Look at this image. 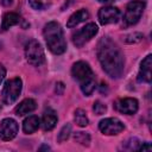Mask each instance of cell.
<instances>
[{
    "mask_svg": "<svg viewBox=\"0 0 152 152\" xmlns=\"http://www.w3.org/2000/svg\"><path fill=\"white\" fill-rule=\"evenodd\" d=\"M97 58L104 72L112 78H120L125 69V58L118 45L109 38L103 37L97 44Z\"/></svg>",
    "mask_w": 152,
    "mask_h": 152,
    "instance_id": "1",
    "label": "cell"
},
{
    "mask_svg": "<svg viewBox=\"0 0 152 152\" xmlns=\"http://www.w3.org/2000/svg\"><path fill=\"white\" fill-rule=\"evenodd\" d=\"M43 36L45 38L49 50L55 55H62L66 50V42L64 38L63 28L57 21H49L43 30Z\"/></svg>",
    "mask_w": 152,
    "mask_h": 152,
    "instance_id": "2",
    "label": "cell"
},
{
    "mask_svg": "<svg viewBox=\"0 0 152 152\" xmlns=\"http://www.w3.org/2000/svg\"><path fill=\"white\" fill-rule=\"evenodd\" d=\"M72 77L80 83V88L86 96H90L95 90L96 82L94 77V72L89 64L83 61L76 62L71 68Z\"/></svg>",
    "mask_w": 152,
    "mask_h": 152,
    "instance_id": "3",
    "label": "cell"
},
{
    "mask_svg": "<svg viewBox=\"0 0 152 152\" xmlns=\"http://www.w3.org/2000/svg\"><path fill=\"white\" fill-rule=\"evenodd\" d=\"M26 61L33 66H40L45 63V53L40 43L36 39H31L25 45Z\"/></svg>",
    "mask_w": 152,
    "mask_h": 152,
    "instance_id": "4",
    "label": "cell"
},
{
    "mask_svg": "<svg viewBox=\"0 0 152 152\" xmlns=\"http://www.w3.org/2000/svg\"><path fill=\"white\" fill-rule=\"evenodd\" d=\"M21 89H23L21 78L14 77V78L8 80L5 83V86H4L2 90H1V99H2L4 103L5 104L14 103L18 100V97H19V95L21 93Z\"/></svg>",
    "mask_w": 152,
    "mask_h": 152,
    "instance_id": "5",
    "label": "cell"
},
{
    "mask_svg": "<svg viewBox=\"0 0 152 152\" xmlns=\"http://www.w3.org/2000/svg\"><path fill=\"white\" fill-rule=\"evenodd\" d=\"M146 4L144 1H139V0H134L131 1L127 7H126V12L124 15V24L125 26H132L135 25L139 19L142 15V12L145 10Z\"/></svg>",
    "mask_w": 152,
    "mask_h": 152,
    "instance_id": "6",
    "label": "cell"
},
{
    "mask_svg": "<svg viewBox=\"0 0 152 152\" xmlns=\"http://www.w3.org/2000/svg\"><path fill=\"white\" fill-rule=\"evenodd\" d=\"M99 32V27L95 23H89L81 30H78L72 36V43L76 48L83 46L86 43H88L93 37H95Z\"/></svg>",
    "mask_w": 152,
    "mask_h": 152,
    "instance_id": "7",
    "label": "cell"
},
{
    "mask_svg": "<svg viewBox=\"0 0 152 152\" xmlns=\"http://www.w3.org/2000/svg\"><path fill=\"white\" fill-rule=\"evenodd\" d=\"M125 126L118 118H106L100 121L99 129L106 135H116L124 131Z\"/></svg>",
    "mask_w": 152,
    "mask_h": 152,
    "instance_id": "8",
    "label": "cell"
},
{
    "mask_svg": "<svg viewBox=\"0 0 152 152\" xmlns=\"http://www.w3.org/2000/svg\"><path fill=\"white\" fill-rule=\"evenodd\" d=\"M19 126L18 122L12 118H6L0 122V139L4 141H10L18 134Z\"/></svg>",
    "mask_w": 152,
    "mask_h": 152,
    "instance_id": "9",
    "label": "cell"
},
{
    "mask_svg": "<svg viewBox=\"0 0 152 152\" xmlns=\"http://www.w3.org/2000/svg\"><path fill=\"white\" fill-rule=\"evenodd\" d=\"M121 17V13L118 7L113 6H104L100 8L97 13V18L101 25H108V24H115L119 21Z\"/></svg>",
    "mask_w": 152,
    "mask_h": 152,
    "instance_id": "10",
    "label": "cell"
},
{
    "mask_svg": "<svg viewBox=\"0 0 152 152\" xmlns=\"http://www.w3.org/2000/svg\"><path fill=\"white\" fill-rule=\"evenodd\" d=\"M115 109L122 114H126V115H133L137 113L138 110V107H139V103L137 101V99H133V97H124V99H120L115 102Z\"/></svg>",
    "mask_w": 152,
    "mask_h": 152,
    "instance_id": "11",
    "label": "cell"
},
{
    "mask_svg": "<svg viewBox=\"0 0 152 152\" xmlns=\"http://www.w3.org/2000/svg\"><path fill=\"white\" fill-rule=\"evenodd\" d=\"M151 65H152V56L147 55L140 63V69H139V74H138L139 82H146V83L151 82V80H152Z\"/></svg>",
    "mask_w": 152,
    "mask_h": 152,
    "instance_id": "12",
    "label": "cell"
},
{
    "mask_svg": "<svg viewBox=\"0 0 152 152\" xmlns=\"http://www.w3.org/2000/svg\"><path fill=\"white\" fill-rule=\"evenodd\" d=\"M57 114L53 109L51 108H46L43 113V119H42V126L44 131H51L56 124H57Z\"/></svg>",
    "mask_w": 152,
    "mask_h": 152,
    "instance_id": "13",
    "label": "cell"
},
{
    "mask_svg": "<svg viewBox=\"0 0 152 152\" xmlns=\"http://www.w3.org/2000/svg\"><path fill=\"white\" fill-rule=\"evenodd\" d=\"M36 108H37V103L33 99H25L15 107V114L19 116H23L28 113H32Z\"/></svg>",
    "mask_w": 152,
    "mask_h": 152,
    "instance_id": "14",
    "label": "cell"
},
{
    "mask_svg": "<svg viewBox=\"0 0 152 152\" xmlns=\"http://www.w3.org/2000/svg\"><path fill=\"white\" fill-rule=\"evenodd\" d=\"M89 18V12L86 10V8H81L78 11H76L75 13H72L70 15V18L68 19V23H66V26L69 28L71 27H75L77 26L80 23H83L84 20H87Z\"/></svg>",
    "mask_w": 152,
    "mask_h": 152,
    "instance_id": "15",
    "label": "cell"
},
{
    "mask_svg": "<svg viewBox=\"0 0 152 152\" xmlns=\"http://www.w3.org/2000/svg\"><path fill=\"white\" fill-rule=\"evenodd\" d=\"M39 119L38 116L36 115H30L28 118H26L23 122V131L26 133V134H31V133H34L38 128H39Z\"/></svg>",
    "mask_w": 152,
    "mask_h": 152,
    "instance_id": "16",
    "label": "cell"
},
{
    "mask_svg": "<svg viewBox=\"0 0 152 152\" xmlns=\"http://www.w3.org/2000/svg\"><path fill=\"white\" fill-rule=\"evenodd\" d=\"M19 21H20V17H19L18 13H15V12H7L2 17L1 28L2 30H8L10 27L19 24Z\"/></svg>",
    "mask_w": 152,
    "mask_h": 152,
    "instance_id": "17",
    "label": "cell"
},
{
    "mask_svg": "<svg viewBox=\"0 0 152 152\" xmlns=\"http://www.w3.org/2000/svg\"><path fill=\"white\" fill-rule=\"evenodd\" d=\"M74 120H75L76 125H77V126H80V127H86V126L88 125V122H89V120H88V116H87L86 112H84L83 109H81V108H78V109H76V110H75Z\"/></svg>",
    "mask_w": 152,
    "mask_h": 152,
    "instance_id": "18",
    "label": "cell"
},
{
    "mask_svg": "<svg viewBox=\"0 0 152 152\" xmlns=\"http://www.w3.org/2000/svg\"><path fill=\"white\" fill-rule=\"evenodd\" d=\"M28 4L33 10L43 11L51 5V0H28Z\"/></svg>",
    "mask_w": 152,
    "mask_h": 152,
    "instance_id": "19",
    "label": "cell"
},
{
    "mask_svg": "<svg viewBox=\"0 0 152 152\" xmlns=\"http://www.w3.org/2000/svg\"><path fill=\"white\" fill-rule=\"evenodd\" d=\"M74 139H75V141H77L78 144H81L83 146H89V144H90V135L84 132H76L74 135Z\"/></svg>",
    "mask_w": 152,
    "mask_h": 152,
    "instance_id": "20",
    "label": "cell"
},
{
    "mask_svg": "<svg viewBox=\"0 0 152 152\" xmlns=\"http://www.w3.org/2000/svg\"><path fill=\"white\" fill-rule=\"evenodd\" d=\"M70 133H71V126H70L69 124L64 125V126L61 128L59 133H58V138H57V139H58V141H59V142L65 141V140L69 138Z\"/></svg>",
    "mask_w": 152,
    "mask_h": 152,
    "instance_id": "21",
    "label": "cell"
},
{
    "mask_svg": "<svg viewBox=\"0 0 152 152\" xmlns=\"http://www.w3.org/2000/svg\"><path fill=\"white\" fill-rule=\"evenodd\" d=\"M93 110H94V113H95L96 115H102V114L106 113L107 107H106V104H103L102 102L95 101L94 104H93Z\"/></svg>",
    "mask_w": 152,
    "mask_h": 152,
    "instance_id": "22",
    "label": "cell"
},
{
    "mask_svg": "<svg viewBox=\"0 0 152 152\" xmlns=\"http://www.w3.org/2000/svg\"><path fill=\"white\" fill-rule=\"evenodd\" d=\"M142 38V34L139 33V32H134V33H131L128 36H126V42L127 43H138L140 42Z\"/></svg>",
    "mask_w": 152,
    "mask_h": 152,
    "instance_id": "23",
    "label": "cell"
},
{
    "mask_svg": "<svg viewBox=\"0 0 152 152\" xmlns=\"http://www.w3.org/2000/svg\"><path fill=\"white\" fill-rule=\"evenodd\" d=\"M56 93L58 94V95H62L63 94V91H64V84L62 83V82H57L56 83Z\"/></svg>",
    "mask_w": 152,
    "mask_h": 152,
    "instance_id": "24",
    "label": "cell"
},
{
    "mask_svg": "<svg viewBox=\"0 0 152 152\" xmlns=\"http://www.w3.org/2000/svg\"><path fill=\"white\" fill-rule=\"evenodd\" d=\"M138 150L139 151H151L152 150V145L150 142H142V145L139 146Z\"/></svg>",
    "mask_w": 152,
    "mask_h": 152,
    "instance_id": "25",
    "label": "cell"
},
{
    "mask_svg": "<svg viewBox=\"0 0 152 152\" xmlns=\"http://www.w3.org/2000/svg\"><path fill=\"white\" fill-rule=\"evenodd\" d=\"M5 76H6V69H5V66L2 64H0V86H1Z\"/></svg>",
    "mask_w": 152,
    "mask_h": 152,
    "instance_id": "26",
    "label": "cell"
},
{
    "mask_svg": "<svg viewBox=\"0 0 152 152\" xmlns=\"http://www.w3.org/2000/svg\"><path fill=\"white\" fill-rule=\"evenodd\" d=\"M1 2H2V5L8 6V5H11V4H12V0H1Z\"/></svg>",
    "mask_w": 152,
    "mask_h": 152,
    "instance_id": "27",
    "label": "cell"
},
{
    "mask_svg": "<svg viewBox=\"0 0 152 152\" xmlns=\"http://www.w3.org/2000/svg\"><path fill=\"white\" fill-rule=\"evenodd\" d=\"M99 2H102V4H109V2H113L115 0H97Z\"/></svg>",
    "mask_w": 152,
    "mask_h": 152,
    "instance_id": "28",
    "label": "cell"
},
{
    "mask_svg": "<svg viewBox=\"0 0 152 152\" xmlns=\"http://www.w3.org/2000/svg\"><path fill=\"white\" fill-rule=\"evenodd\" d=\"M42 150H50V147H49V146H46V145H44V146H42V147L39 148V151H42Z\"/></svg>",
    "mask_w": 152,
    "mask_h": 152,
    "instance_id": "29",
    "label": "cell"
}]
</instances>
